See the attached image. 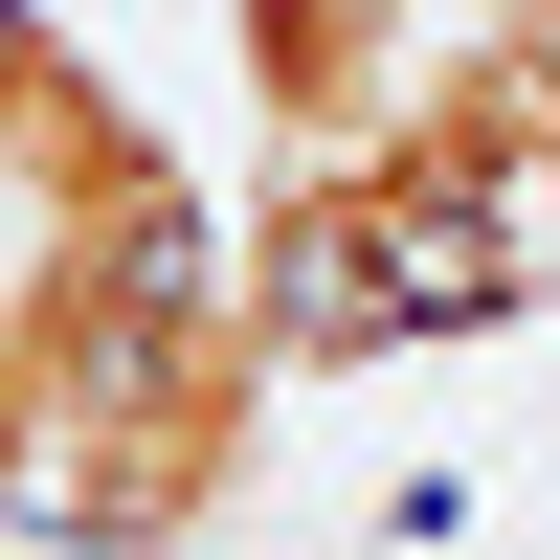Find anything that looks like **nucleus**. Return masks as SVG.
<instances>
[{
	"label": "nucleus",
	"mask_w": 560,
	"mask_h": 560,
	"mask_svg": "<svg viewBox=\"0 0 560 560\" xmlns=\"http://www.w3.org/2000/svg\"><path fill=\"white\" fill-rule=\"evenodd\" d=\"M224 292H247L269 382H382V359H448V337H538L560 224H448L404 179H247L224 202Z\"/></svg>",
	"instance_id": "obj_1"
},
{
	"label": "nucleus",
	"mask_w": 560,
	"mask_h": 560,
	"mask_svg": "<svg viewBox=\"0 0 560 560\" xmlns=\"http://www.w3.org/2000/svg\"><path fill=\"white\" fill-rule=\"evenodd\" d=\"M202 68L247 113V179H359L404 135V90H427V23L404 0H224Z\"/></svg>",
	"instance_id": "obj_3"
},
{
	"label": "nucleus",
	"mask_w": 560,
	"mask_h": 560,
	"mask_svg": "<svg viewBox=\"0 0 560 560\" xmlns=\"http://www.w3.org/2000/svg\"><path fill=\"white\" fill-rule=\"evenodd\" d=\"M269 404L292 382H269L247 292H179L135 337H90L68 404H45V471H23V560H202L269 471Z\"/></svg>",
	"instance_id": "obj_2"
}]
</instances>
